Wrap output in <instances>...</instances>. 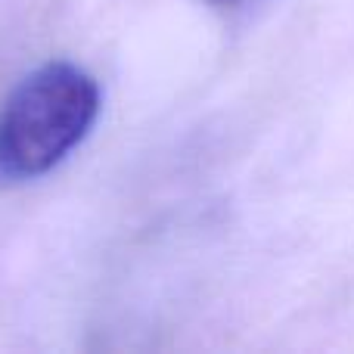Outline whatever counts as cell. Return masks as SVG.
I'll use <instances>...</instances> for the list:
<instances>
[{"label": "cell", "mask_w": 354, "mask_h": 354, "mask_svg": "<svg viewBox=\"0 0 354 354\" xmlns=\"http://www.w3.org/2000/svg\"><path fill=\"white\" fill-rule=\"evenodd\" d=\"M214 3H224L227 6V3H236V0H214Z\"/></svg>", "instance_id": "obj_2"}, {"label": "cell", "mask_w": 354, "mask_h": 354, "mask_svg": "<svg viewBox=\"0 0 354 354\" xmlns=\"http://www.w3.org/2000/svg\"><path fill=\"white\" fill-rule=\"evenodd\" d=\"M97 115L93 75L66 59L44 62L19 81L0 109V177L31 180L53 171L84 143Z\"/></svg>", "instance_id": "obj_1"}]
</instances>
